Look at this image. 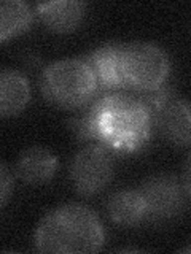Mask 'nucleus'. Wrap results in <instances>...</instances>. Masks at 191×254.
Segmentation results:
<instances>
[{
	"mask_svg": "<svg viewBox=\"0 0 191 254\" xmlns=\"http://www.w3.org/2000/svg\"><path fill=\"white\" fill-rule=\"evenodd\" d=\"M153 127L175 146H191V103L172 92L151 110Z\"/></svg>",
	"mask_w": 191,
	"mask_h": 254,
	"instance_id": "nucleus-7",
	"label": "nucleus"
},
{
	"mask_svg": "<svg viewBox=\"0 0 191 254\" xmlns=\"http://www.w3.org/2000/svg\"><path fill=\"white\" fill-rule=\"evenodd\" d=\"M56 169L58 157L42 146L26 149L16 162V175L27 185H42L50 181Z\"/></svg>",
	"mask_w": 191,
	"mask_h": 254,
	"instance_id": "nucleus-10",
	"label": "nucleus"
},
{
	"mask_svg": "<svg viewBox=\"0 0 191 254\" xmlns=\"http://www.w3.org/2000/svg\"><path fill=\"white\" fill-rule=\"evenodd\" d=\"M37 13L45 26L59 34L74 30L85 16V3L80 0H51L37 3Z\"/></svg>",
	"mask_w": 191,
	"mask_h": 254,
	"instance_id": "nucleus-9",
	"label": "nucleus"
},
{
	"mask_svg": "<svg viewBox=\"0 0 191 254\" xmlns=\"http://www.w3.org/2000/svg\"><path fill=\"white\" fill-rule=\"evenodd\" d=\"M30 99L27 78L21 71L5 68L0 73V115L3 118L16 116L26 108Z\"/></svg>",
	"mask_w": 191,
	"mask_h": 254,
	"instance_id": "nucleus-11",
	"label": "nucleus"
},
{
	"mask_svg": "<svg viewBox=\"0 0 191 254\" xmlns=\"http://www.w3.org/2000/svg\"><path fill=\"white\" fill-rule=\"evenodd\" d=\"M139 190L145 200V219L150 222L171 221L185 210L188 195L182 181L174 175L159 173L150 177L143 181Z\"/></svg>",
	"mask_w": 191,
	"mask_h": 254,
	"instance_id": "nucleus-6",
	"label": "nucleus"
},
{
	"mask_svg": "<svg viewBox=\"0 0 191 254\" xmlns=\"http://www.w3.org/2000/svg\"><path fill=\"white\" fill-rule=\"evenodd\" d=\"M91 102L97 143L116 153H135L143 148L153 129V119L137 94L127 91L96 94Z\"/></svg>",
	"mask_w": 191,
	"mask_h": 254,
	"instance_id": "nucleus-1",
	"label": "nucleus"
},
{
	"mask_svg": "<svg viewBox=\"0 0 191 254\" xmlns=\"http://www.w3.org/2000/svg\"><path fill=\"white\" fill-rule=\"evenodd\" d=\"M121 65L127 89L143 92L166 83L171 64L159 46L148 42H131L123 43Z\"/></svg>",
	"mask_w": 191,
	"mask_h": 254,
	"instance_id": "nucleus-4",
	"label": "nucleus"
},
{
	"mask_svg": "<svg viewBox=\"0 0 191 254\" xmlns=\"http://www.w3.org/2000/svg\"><path fill=\"white\" fill-rule=\"evenodd\" d=\"M11 190V175L8 172V167L2 164L0 167V200H2V206H5L8 194Z\"/></svg>",
	"mask_w": 191,
	"mask_h": 254,
	"instance_id": "nucleus-15",
	"label": "nucleus"
},
{
	"mask_svg": "<svg viewBox=\"0 0 191 254\" xmlns=\"http://www.w3.org/2000/svg\"><path fill=\"white\" fill-rule=\"evenodd\" d=\"M182 251H183V253H191V246H188V248H183Z\"/></svg>",
	"mask_w": 191,
	"mask_h": 254,
	"instance_id": "nucleus-17",
	"label": "nucleus"
},
{
	"mask_svg": "<svg viewBox=\"0 0 191 254\" xmlns=\"http://www.w3.org/2000/svg\"><path fill=\"white\" fill-rule=\"evenodd\" d=\"M69 177L80 195L90 197L100 192L113 177V159L110 149L100 143H91L74 156Z\"/></svg>",
	"mask_w": 191,
	"mask_h": 254,
	"instance_id": "nucleus-5",
	"label": "nucleus"
},
{
	"mask_svg": "<svg viewBox=\"0 0 191 254\" xmlns=\"http://www.w3.org/2000/svg\"><path fill=\"white\" fill-rule=\"evenodd\" d=\"M32 24V10L21 0H3L0 3V40L8 38L27 30Z\"/></svg>",
	"mask_w": 191,
	"mask_h": 254,
	"instance_id": "nucleus-13",
	"label": "nucleus"
},
{
	"mask_svg": "<svg viewBox=\"0 0 191 254\" xmlns=\"http://www.w3.org/2000/svg\"><path fill=\"white\" fill-rule=\"evenodd\" d=\"M105 234L96 213L85 205L66 203L43 216L34 232L35 248L42 253H96Z\"/></svg>",
	"mask_w": 191,
	"mask_h": 254,
	"instance_id": "nucleus-2",
	"label": "nucleus"
},
{
	"mask_svg": "<svg viewBox=\"0 0 191 254\" xmlns=\"http://www.w3.org/2000/svg\"><path fill=\"white\" fill-rule=\"evenodd\" d=\"M182 185L185 189L187 195L191 198V154L187 157L185 164H183V170H182Z\"/></svg>",
	"mask_w": 191,
	"mask_h": 254,
	"instance_id": "nucleus-16",
	"label": "nucleus"
},
{
	"mask_svg": "<svg viewBox=\"0 0 191 254\" xmlns=\"http://www.w3.org/2000/svg\"><path fill=\"white\" fill-rule=\"evenodd\" d=\"M121 53L123 43L108 42L97 46L85 58L97 83V94L127 89L121 65Z\"/></svg>",
	"mask_w": 191,
	"mask_h": 254,
	"instance_id": "nucleus-8",
	"label": "nucleus"
},
{
	"mask_svg": "<svg viewBox=\"0 0 191 254\" xmlns=\"http://www.w3.org/2000/svg\"><path fill=\"white\" fill-rule=\"evenodd\" d=\"M43 97L61 108H82L97 94V83L85 59L51 62L40 78Z\"/></svg>",
	"mask_w": 191,
	"mask_h": 254,
	"instance_id": "nucleus-3",
	"label": "nucleus"
},
{
	"mask_svg": "<svg viewBox=\"0 0 191 254\" xmlns=\"http://www.w3.org/2000/svg\"><path fill=\"white\" fill-rule=\"evenodd\" d=\"M107 213L110 219L119 226H137L145 221V200L137 189L116 190L107 200Z\"/></svg>",
	"mask_w": 191,
	"mask_h": 254,
	"instance_id": "nucleus-12",
	"label": "nucleus"
},
{
	"mask_svg": "<svg viewBox=\"0 0 191 254\" xmlns=\"http://www.w3.org/2000/svg\"><path fill=\"white\" fill-rule=\"evenodd\" d=\"M69 127L78 141H97L96 113H94V107L91 100L88 102L85 107H82L80 113L70 118Z\"/></svg>",
	"mask_w": 191,
	"mask_h": 254,
	"instance_id": "nucleus-14",
	"label": "nucleus"
}]
</instances>
